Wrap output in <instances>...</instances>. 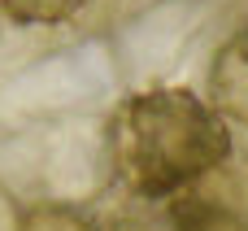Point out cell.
<instances>
[{
  "instance_id": "6da1fadb",
  "label": "cell",
  "mask_w": 248,
  "mask_h": 231,
  "mask_svg": "<svg viewBox=\"0 0 248 231\" xmlns=\"http://www.w3.org/2000/svg\"><path fill=\"white\" fill-rule=\"evenodd\" d=\"M113 166L140 201H166L231 157L227 118L187 87H148L113 114Z\"/></svg>"
},
{
  "instance_id": "7a4b0ae2",
  "label": "cell",
  "mask_w": 248,
  "mask_h": 231,
  "mask_svg": "<svg viewBox=\"0 0 248 231\" xmlns=\"http://www.w3.org/2000/svg\"><path fill=\"white\" fill-rule=\"evenodd\" d=\"M209 105L248 127V31L231 35L218 52H214V66H209Z\"/></svg>"
},
{
  "instance_id": "3957f363",
  "label": "cell",
  "mask_w": 248,
  "mask_h": 231,
  "mask_svg": "<svg viewBox=\"0 0 248 231\" xmlns=\"http://www.w3.org/2000/svg\"><path fill=\"white\" fill-rule=\"evenodd\" d=\"M87 0H0V13L13 26H57L70 22Z\"/></svg>"
},
{
  "instance_id": "277c9868",
  "label": "cell",
  "mask_w": 248,
  "mask_h": 231,
  "mask_svg": "<svg viewBox=\"0 0 248 231\" xmlns=\"http://www.w3.org/2000/svg\"><path fill=\"white\" fill-rule=\"evenodd\" d=\"M17 231H105V227L96 218H87L83 210H74V205L44 201V205H31L17 218Z\"/></svg>"
}]
</instances>
